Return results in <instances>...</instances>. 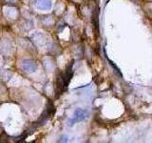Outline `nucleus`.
<instances>
[{
    "label": "nucleus",
    "mask_w": 152,
    "mask_h": 143,
    "mask_svg": "<svg viewBox=\"0 0 152 143\" xmlns=\"http://www.w3.org/2000/svg\"><path fill=\"white\" fill-rule=\"evenodd\" d=\"M38 6L44 9H48L50 7V0H38Z\"/></svg>",
    "instance_id": "obj_1"
}]
</instances>
